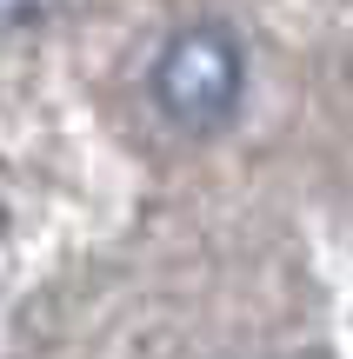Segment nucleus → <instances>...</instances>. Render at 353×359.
I'll list each match as a JSON object with an SVG mask.
<instances>
[{"instance_id":"obj_1","label":"nucleus","mask_w":353,"mask_h":359,"mask_svg":"<svg viewBox=\"0 0 353 359\" xmlns=\"http://www.w3.org/2000/svg\"><path fill=\"white\" fill-rule=\"evenodd\" d=\"M247 93V53L220 20H194L160 47L154 60V107L187 133H213L240 114Z\"/></svg>"},{"instance_id":"obj_2","label":"nucleus","mask_w":353,"mask_h":359,"mask_svg":"<svg viewBox=\"0 0 353 359\" xmlns=\"http://www.w3.org/2000/svg\"><path fill=\"white\" fill-rule=\"evenodd\" d=\"M60 0H0V27H40Z\"/></svg>"}]
</instances>
